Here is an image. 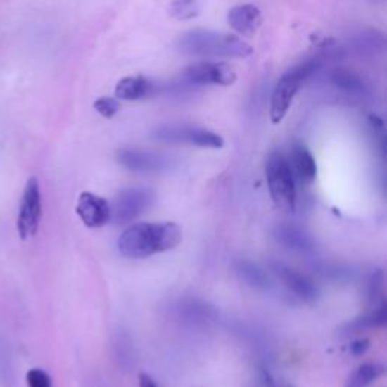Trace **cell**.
Instances as JSON below:
<instances>
[{
    "label": "cell",
    "instance_id": "cell-14",
    "mask_svg": "<svg viewBox=\"0 0 387 387\" xmlns=\"http://www.w3.org/2000/svg\"><path fill=\"white\" fill-rule=\"evenodd\" d=\"M227 23L241 37H254L262 25L260 9L253 4L233 6L227 14Z\"/></svg>",
    "mask_w": 387,
    "mask_h": 387
},
{
    "label": "cell",
    "instance_id": "cell-22",
    "mask_svg": "<svg viewBox=\"0 0 387 387\" xmlns=\"http://www.w3.org/2000/svg\"><path fill=\"white\" fill-rule=\"evenodd\" d=\"M168 11L170 15L179 20V22H188V20L200 15L201 0H172Z\"/></svg>",
    "mask_w": 387,
    "mask_h": 387
},
{
    "label": "cell",
    "instance_id": "cell-21",
    "mask_svg": "<svg viewBox=\"0 0 387 387\" xmlns=\"http://www.w3.org/2000/svg\"><path fill=\"white\" fill-rule=\"evenodd\" d=\"M384 374V368L376 363H364L355 369L345 387H368Z\"/></svg>",
    "mask_w": 387,
    "mask_h": 387
},
{
    "label": "cell",
    "instance_id": "cell-28",
    "mask_svg": "<svg viewBox=\"0 0 387 387\" xmlns=\"http://www.w3.org/2000/svg\"><path fill=\"white\" fill-rule=\"evenodd\" d=\"M139 387H159V386L155 383V380H153L150 375L141 374L139 375Z\"/></svg>",
    "mask_w": 387,
    "mask_h": 387
},
{
    "label": "cell",
    "instance_id": "cell-5",
    "mask_svg": "<svg viewBox=\"0 0 387 387\" xmlns=\"http://www.w3.org/2000/svg\"><path fill=\"white\" fill-rule=\"evenodd\" d=\"M151 137L165 144H189L201 148L224 147V139L217 132L191 125H162L153 130Z\"/></svg>",
    "mask_w": 387,
    "mask_h": 387
},
{
    "label": "cell",
    "instance_id": "cell-17",
    "mask_svg": "<svg viewBox=\"0 0 387 387\" xmlns=\"http://www.w3.org/2000/svg\"><path fill=\"white\" fill-rule=\"evenodd\" d=\"M348 47L351 52L360 56H369V55H376L383 52L384 49V37L380 34L379 30L374 29H366L362 30V32L355 34L351 37Z\"/></svg>",
    "mask_w": 387,
    "mask_h": 387
},
{
    "label": "cell",
    "instance_id": "cell-16",
    "mask_svg": "<svg viewBox=\"0 0 387 387\" xmlns=\"http://www.w3.org/2000/svg\"><path fill=\"white\" fill-rule=\"evenodd\" d=\"M329 80L333 87L343 91L345 94L363 97L369 94V87L364 82V79L359 76L355 71L348 68H334L330 71Z\"/></svg>",
    "mask_w": 387,
    "mask_h": 387
},
{
    "label": "cell",
    "instance_id": "cell-8",
    "mask_svg": "<svg viewBox=\"0 0 387 387\" xmlns=\"http://www.w3.org/2000/svg\"><path fill=\"white\" fill-rule=\"evenodd\" d=\"M155 203V192L148 188H127L118 194L110 208V221L115 226H125L151 208Z\"/></svg>",
    "mask_w": 387,
    "mask_h": 387
},
{
    "label": "cell",
    "instance_id": "cell-9",
    "mask_svg": "<svg viewBox=\"0 0 387 387\" xmlns=\"http://www.w3.org/2000/svg\"><path fill=\"white\" fill-rule=\"evenodd\" d=\"M117 162L126 170L142 172V175L162 172L171 165V160L160 153L139 148H120L117 151Z\"/></svg>",
    "mask_w": 387,
    "mask_h": 387
},
{
    "label": "cell",
    "instance_id": "cell-27",
    "mask_svg": "<svg viewBox=\"0 0 387 387\" xmlns=\"http://www.w3.org/2000/svg\"><path fill=\"white\" fill-rule=\"evenodd\" d=\"M258 387H291L288 384H277L276 381H274L271 379V375L268 372H262L260 376H259V383H258Z\"/></svg>",
    "mask_w": 387,
    "mask_h": 387
},
{
    "label": "cell",
    "instance_id": "cell-4",
    "mask_svg": "<svg viewBox=\"0 0 387 387\" xmlns=\"http://www.w3.org/2000/svg\"><path fill=\"white\" fill-rule=\"evenodd\" d=\"M265 172L271 198L276 206L281 210L293 212L297 206V182L293 179L286 155L281 151H272L268 156Z\"/></svg>",
    "mask_w": 387,
    "mask_h": 387
},
{
    "label": "cell",
    "instance_id": "cell-24",
    "mask_svg": "<svg viewBox=\"0 0 387 387\" xmlns=\"http://www.w3.org/2000/svg\"><path fill=\"white\" fill-rule=\"evenodd\" d=\"M94 109L103 118H112L120 110V101L114 97H101L94 101Z\"/></svg>",
    "mask_w": 387,
    "mask_h": 387
},
{
    "label": "cell",
    "instance_id": "cell-3",
    "mask_svg": "<svg viewBox=\"0 0 387 387\" xmlns=\"http://www.w3.org/2000/svg\"><path fill=\"white\" fill-rule=\"evenodd\" d=\"M321 65L322 59L319 56L305 59L303 63L289 68L286 73L280 77L271 94L269 117L274 125H279L280 121L286 117L295 94L298 93L300 88L307 82L313 75H317V71L321 68Z\"/></svg>",
    "mask_w": 387,
    "mask_h": 387
},
{
    "label": "cell",
    "instance_id": "cell-18",
    "mask_svg": "<svg viewBox=\"0 0 387 387\" xmlns=\"http://www.w3.org/2000/svg\"><path fill=\"white\" fill-rule=\"evenodd\" d=\"M386 324H387V303L386 300H383L379 305H375L368 315L345 324L342 327V333L343 336H351V334H357L366 329L384 327Z\"/></svg>",
    "mask_w": 387,
    "mask_h": 387
},
{
    "label": "cell",
    "instance_id": "cell-10",
    "mask_svg": "<svg viewBox=\"0 0 387 387\" xmlns=\"http://www.w3.org/2000/svg\"><path fill=\"white\" fill-rule=\"evenodd\" d=\"M76 213L87 227L100 229L110 221L109 203L93 192H82L76 203Z\"/></svg>",
    "mask_w": 387,
    "mask_h": 387
},
{
    "label": "cell",
    "instance_id": "cell-6",
    "mask_svg": "<svg viewBox=\"0 0 387 387\" xmlns=\"http://www.w3.org/2000/svg\"><path fill=\"white\" fill-rule=\"evenodd\" d=\"M179 79L189 87L201 89L205 87H230L236 82V73L229 64L220 61H198L182 71Z\"/></svg>",
    "mask_w": 387,
    "mask_h": 387
},
{
    "label": "cell",
    "instance_id": "cell-25",
    "mask_svg": "<svg viewBox=\"0 0 387 387\" xmlns=\"http://www.w3.org/2000/svg\"><path fill=\"white\" fill-rule=\"evenodd\" d=\"M26 384H27V387H53L52 376L39 368H34V369L27 371Z\"/></svg>",
    "mask_w": 387,
    "mask_h": 387
},
{
    "label": "cell",
    "instance_id": "cell-23",
    "mask_svg": "<svg viewBox=\"0 0 387 387\" xmlns=\"http://www.w3.org/2000/svg\"><path fill=\"white\" fill-rule=\"evenodd\" d=\"M383 289H384V274L383 271H374L369 280V305L374 309L375 305H379L383 298Z\"/></svg>",
    "mask_w": 387,
    "mask_h": 387
},
{
    "label": "cell",
    "instance_id": "cell-15",
    "mask_svg": "<svg viewBox=\"0 0 387 387\" xmlns=\"http://www.w3.org/2000/svg\"><path fill=\"white\" fill-rule=\"evenodd\" d=\"M274 236L280 246L297 253H312L317 246L307 231L293 224H280L274 230Z\"/></svg>",
    "mask_w": 387,
    "mask_h": 387
},
{
    "label": "cell",
    "instance_id": "cell-12",
    "mask_svg": "<svg viewBox=\"0 0 387 387\" xmlns=\"http://www.w3.org/2000/svg\"><path fill=\"white\" fill-rule=\"evenodd\" d=\"M293 179L303 186H309L317 179V160L304 144H293L286 156Z\"/></svg>",
    "mask_w": 387,
    "mask_h": 387
},
{
    "label": "cell",
    "instance_id": "cell-20",
    "mask_svg": "<svg viewBox=\"0 0 387 387\" xmlns=\"http://www.w3.org/2000/svg\"><path fill=\"white\" fill-rule=\"evenodd\" d=\"M179 313L189 322L206 324L215 318V310L200 300H186L180 304Z\"/></svg>",
    "mask_w": 387,
    "mask_h": 387
},
{
    "label": "cell",
    "instance_id": "cell-19",
    "mask_svg": "<svg viewBox=\"0 0 387 387\" xmlns=\"http://www.w3.org/2000/svg\"><path fill=\"white\" fill-rule=\"evenodd\" d=\"M238 277L254 291H265L269 288V277L262 267L251 260H238L235 263Z\"/></svg>",
    "mask_w": 387,
    "mask_h": 387
},
{
    "label": "cell",
    "instance_id": "cell-7",
    "mask_svg": "<svg viewBox=\"0 0 387 387\" xmlns=\"http://www.w3.org/2000/svg\"><path fill=\"white\" fill-rule=\"evenodd\" d=\"M43 217L42 188L37 177H30L26 183L22 201H20L17 231L23 241L34 238L39 229V222Z\"/></svg>",
    "mask_w": 387,
    "mask_h": 387
},
{
    "label": "cell",
    "instance_id": "cell-13",
    "mask_svg": "<svg viewBox=\"0 0 387 387\" xmlns=\"http://www.w3.org/2000/svg\"><path fill=\"white\" fill-rule=\"evenodd\" d=\"M160 85L144 76L123 77L115 87V97L120 100L137 101L160 96Z\"/></svg>",
    "mask_w": 387,
    "mask_h": 387
},
{
    "label": "cell",
    "instance_id": "cell-26",
    "mask_svg": "<svg viewBox=\"0 0 387 387\" xmlns=\"http://www.w3.org/2000/svg\"><path fill=\"white\" fill-rule=\"evenodd\" d=\"M368 350H369V341L368 339L354 341L350 346V353L353 355H355V357H360V355H363Z\"/></svg>",
    "mask_w": 387,
    "mask_h": 387
},
{
    "label": "cell",
    "instance_id": "cell-2",
    "mask_svg": "<svg viewBox=\"0 0 387 387\" xmlns=\"http://www.w3.org/2000/svg\"><path fill=\"white\" fill-rule=\"evenodd\" d=\"M176 50L182 55L206 59H246L254 52L242 38L209 29H192L179 35Z\"/></svg>",
    "mask_w": 387,
    "mask_h": 387
},
{
    "label": "cell",
    "instance_id": "cell-11",
    "mask_svg": "<svg viewBox=\"0 0 387 387\" xmlns=\"http://www.w3.org/2000/svg\"><path fill=\"white\" fill-rule=\"evenodd\" d=\"M272 269L276 272V276L280 279V281L286 286L295 297L305 301L312 303L319 297V291L307 276H304L303 272L293 269L284 263H274Z\"/></svg>",
    "mask_w": 387,
    "mask_h": 387
},
{
    "label": "cell",
    "instance_id": "cell-1",
    "mask_svg": "<svg viewBox=\"0 0 387 387\" xmlns=\"http://www.w3.org/2000/svg\"><path fill=\"white\" fill-rule=\"evenodd\" d=\"M182 229L176 222H139L127 227L118 239V251L127 259H146L176 248Z\"/></svg>",
    "mask_w": 387,
    "mask_h": 387
}]
</instances>
